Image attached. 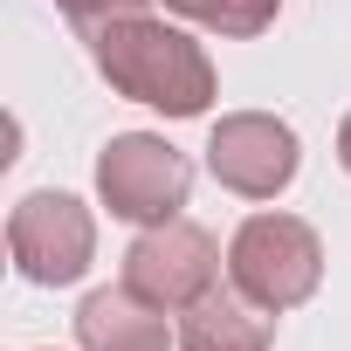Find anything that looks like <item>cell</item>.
<instances>
[{"label": "cell", "instance_id": "52a82bcc", "mask_svg": "<svg viewBox=\"0 0 351 351\" xmlns=\"http://www.w3.org/2000/svg\"><path fill=\"white\" fill-rule=\"evenodd\" d=\"M76 344L83 351H180V324H165V310H152L145 296L117 289H90L76 310Z\"/></svg>", "mask_w": 351, "mask_h": 351}, {"label": "cell", "instance_id": "ba28073f", "mask_svg": "<svg viewBox=\"0 0 351 351\" xmlns=\"http://www.w3.org/2000/svg\"><path fill=\"white\" fill-rule=\"evenodd\" d=\"M269 344H276V310H262L234 282H214L200 303L180 310V351H269Z\"/></svg>", "mask_w": 351, "mask_h": 351}, {"label": "cell", "instance_id": "3957f363", "mask_svg": "<svg viewBox=\"0 0 351 351\" xmlns=\"http://www.w3.org/2000/svg\"><path fill=\"white\" fill-rule=\"evenodd\" d=\"M97 193L117 221L131 228H158L180 221L186 193H193V158L180 145H165L158 131H117L97 152Z\"/></svg>", "mask_w": 351, "mask_h": 351}, {"label": "cell", "instance_id": "9c48e42d", "mask_svg": "<svg viewBox=\"0 0 351 351\" xmlns=\"http://www.w3.org/2000/svg\"><path fill=\"white\" fill-rule=\"evenodd\" d=\"M165 14H180L207 35H228V42H248V35L276 28L282 0H165Z\"/></svg>", "mask_w": 351, "mask_h": 351}, {"label": "cell", "instance_id": "277c9868", "mask_svg": "<svg viewBox=\"0 0 351 351\" xmlns=\"http://www.w3.org/2000/svg\"><path fill=\"white\" fill-rule=\"evenodd\" d=\"M221 282V241L200 221H158L124 248V289L145 296L152 310L180 317L186 303H200Z\"/></svg>", "mask_w": 351, "mask_h": 351}, {"label": "cell", "instance_id": "30bf717a", "mask_svg": "<svg viewBox=\"0 0 351 351\" xmlns=\"http://www.w3.org/2000/svg\"><path fill=\"white\" fill-rule=\"evenodd\" d=\"M56 8L69 14V28L97 35V28H110V21H124V14H145V0H56Z\"/></svg>", "mask_w": 351, "mask_h": 351}, {"label": "cell", "instance_id": "7a4b0ae2", "mask_svg": "<svg viewBox=\"0 0 351 351\" xmlns=\"http://www.w3.org/2000/svg\"><path fill=\"white\" fill-rule=\"evenodd\" d=\"M228 282L248 289L262 310H296L324 282V241L296 214H248L228 241Z\"/></svg>", "mask_w": 351, "mask_h": 351}, {"label": "cell", "instance_id": "5b68a950", "mask_svg": "<svg viewBox=\"0 0 351 351\" xmlns=\"http://www.w3.org/2000/svg\"><path fill=\"white\" fill-rule=\"evenodd\" d=\"M8 248H14V269L42 289H69L90 276L97 262V221L76 193H28L14 214H8Z\"/></svg>", "mask_w": 351, "mask_h": 351}, {"label": "cell", "instance_id": "8992f818", "mask_svg": "<svg viewBox=\"0 0 351 351\" xmlns=\"http://www.w3.org/2000/svg\"><path fill=\"white\" fill-rule=\"evenodd\" d=\"M296 165H303V145L269 110H228L207 138V172L241 200H276L296 180Z\"/></svg>", "mask_w": 351, "mask_h": 351}, {"label": "cell", "instance_id": "6da1fadb", "mask_svg": "<svg viewBox=\"0 0 351 351\" xmlns=\"http://www.w3.org/2000/svg\"><path fill=\"white\" fill-rule=\"evenodd\" d=\"M90 62H97V76L117 97H131V104H145L158 117H207V104H214L207 49L186 28L158 21V14H124V21L97 28L90 35Z\"/></svg>", "mask_w": 351, "mask_h": 351}, {"label": "cell", "instance_id": "8fae6325", "mask_svg": "<svg viewBox=\"0 0 351 351\" xmlns=\"http://www.w3.org/2000/svg\"><path fill=\"white\" fill-rule=\"evenodd\" d=\"M337 165H344V172H351V117H344V124H337Z\"/></svg>", "mask_w": 351, "mask_h": 351}]
</instances>
